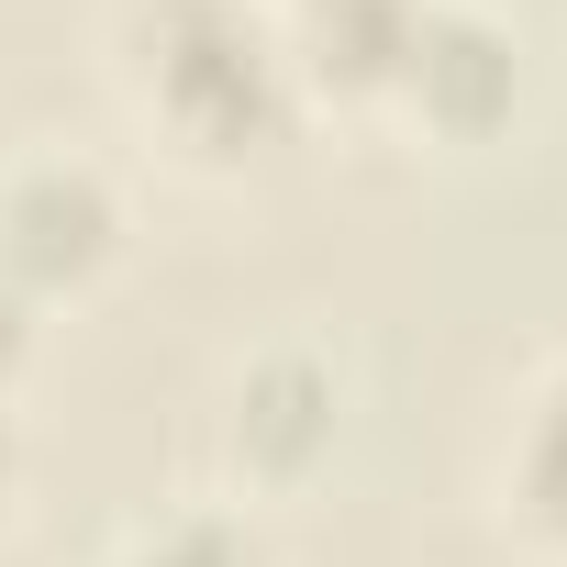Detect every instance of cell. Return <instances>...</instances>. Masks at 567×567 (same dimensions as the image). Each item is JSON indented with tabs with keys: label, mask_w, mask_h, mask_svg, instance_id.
I'll return each instance as SVG.
<instances>
[{
	"label": "cell",
	"mask_w": 567,
	"mask_h": 567,
	"mask_svg": "<svg viewBox=\"0 0 567 567\" xmlns=\"http://www.w3.org/2000/svg\"><path fill=\"white\" fill-rule=\"evenodd\" d=\"M112 90L178 167H245L301 123V79L278 56L267 0H123Z\"/></svg>",
	"instance_id": "obj_1"
},
{
	"label": "cell",
	"mask_w": 567,
	"mask_h": 567,
	"mask_svg": "<svg viewBox=\"0 0 567 567\" xmlns=\"http://www.w3.org/2000/svg\"><path fill=\"white\" fill-rule=\"evenodd\" d=\"M123 178L90 156V145H23L12 167H0V278L45 312L68 290H90V278L123 256Z\"/></svg>",
	"instance_id": "obj_2"
},
{
	"label": "cell",
	"mask_w": 567,
	"mask_h": 567,
	"mask_svg": "<svg viewBox=\"0 0 567 567\" xmlns=\"http://www.w3.org/2000/svg\"><path fill=\"white\" fill-rule=\"evenodd\" d=\"M334 423H346V368L312 346V334H267L223 368V401H212V445L234 456L245 489H290L334 456Z\"/></svg>",
	"instance_id": "obj_3"
},
{
	"label": "cell",
	"mask_w": 567,
	"mask_h": 567,
	"mask_svg": "<svg viewBox=\"0 0 567 567\" xmlns=\"http://www.w3.org/2000/svg\"><path fill=\"white\" fill-rule=\"evenodd\" d=\"M512 101H523V23L501 0H423L401 90H390L379 123L434 134V145H478V134L512 123Z\"/></svg>",
	"instance_id": "obj_4"
},
{
	"label": "cell",
	"mask_w": 567,
	"mask_h": 567,
	"mask_svg": "<svg viewBox=\"0 0 567 567\" xmlns=\"http://www.w3.org/2000/svg\"><path fill=\"white\" fill-rule=\"evenodd\" d=\"M267 12H278V56L301 79V112H368V123L390 112L423 0H267Z\"/></svg>",
	"instance_id": "obj_5"
},
{
	"label": "cell",
	"mask_w": 567,
	"mask_h": 567,
	"mask_svg": "<svg viewBox=\"0 0 567 567\" xmlns=\"http://www.w3.org/2000/svg\"><path fill=\"white\" fill-rule=\"evenodd\" d=\"M489 501H501V523L523 545L567 556V357H545L523 379V401H512V423L489 445Z\"/></svg>",
	"instance_id": "obj_6"
},
{
	"label": "cell",
	"mask_w": 567,
	"mask_h": 567,
	"mask_svg": "<svg viewBox=\"0 0 567 567\" xmlns=\"http://www.w3.org/2000/svg\"><path fill=\"white\" fill-rule=\"evenodd\" d=\"M112 567H278V556L245 501H167L112 545Z\"/></svg>",
	"instance_id": "obj_7"
},
{
	"label": "cell",
	"mask_w": 567,
	"mask_h": 567,
	"mask_svg": "<svg viewBox=\"0 0 567 567\" xmlns=\"http://www.w3.org/2000/svg\"><path fill=\"white\" fill-rule=\"evenodd\" d=\"M23 357H34V301L0 278V401H12V379H23Z\"/></svg>",
	"instance_id": "obj_8"
},
{
	"label": "cell",
	"mask_w": 567,
	"mask_h": 567,
	"mask_svg": "<svg viewBox=\"0 0 567 567\" xmlns=\"http://www.w3.org/2000/svg\"><path fill=\"white\" fill-rule=\"evenodd\" d=\"M12 478H23V423H12V401H0V501H12Z\"/></svg>",
	"instance_id": "obj_9"
},
{
	"label": "cell",
	"mask_w": 567,
	"mask_h": 567,
	"mask_svg": "<svg viewBox=\"0 0 567 567\" xmlns=\"http://www.w3.org/2000/svg\"><path fill=\"white\" fill-rule=\"evenodd\" d=\"M0 567H12V556H0Z\"/></svg>",
	"instance_id": "obj_10"
}]
</instances>
